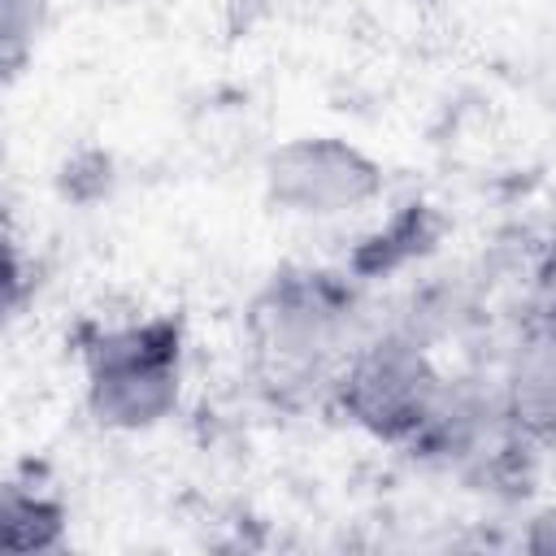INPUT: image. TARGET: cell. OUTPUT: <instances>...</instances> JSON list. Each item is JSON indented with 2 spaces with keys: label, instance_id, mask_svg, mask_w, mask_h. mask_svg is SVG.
<instances>
[{
  "label": "cell",
  "instance_id": "cell-1",
  "mask_svg": "<svg viewBox=\"0 0 556 556\" xmlns=\"http://www.w3.org/2000/svg\"><path fill=\"white\" fill-rule=\"evenodd\" d=\"M369 330L365 282L348 265L287 261L265 274L243 308V365L252 387L278 404L300 408L326 400L348 352Z\"/></svg>",
  "mask_w": 556,
  "mask_h": 556
},
{
  "label": "cell",
  "instance_id": "cell-2",
  "mask_svg": "<svg viewBox=\"0 0 556 556\" xmlns=\"http://www.w3.org/2000/svg\"><path fill=\"white\" fill-rule=\"evenodd\" d=\"M83 408L109 434H148L182 408L187 326L178 313L87 321L74 334Z\"/></svg>",
  "mask_w": 556,
  "mask_h": 556
},
{
  "label": "cell",
  "instance_id": "cell-3",
  "mask_svg": "<svg viewBox=\"0 0 556 556\" xmlns=\"http://www.w3.org/2000/svg\"><path fill=\"white\" fill-rule=\"evenodd\" d=\"M447 378L452 374L439 365L434 339L408 317H391L361 334L334 374L326 404L365 439L408 452L443 400Z\"/></svg>",
  "mask_w": 556,
  "mask_h": 556
},
{
  "label": "cell",
  "instance_id": "cell-4",
  "mask_svg": "<svg viewBox=\"0 0 556 556\" xmlns=\"http://www.w3.org/2000/svg\"><path fill=\"white\" fill-rule=\"evenodd\" d=\"M382 161L343 135H291L261 161V191L278 217L339 222L382 200Z\"/></svg>",
  "mask_w": 556,
  "mask_h": 556
},
{
  "label": "cell",
  "instance_id": "cell-5",
  "mask_svg": "<svg viewBox=\"0 0 556 556\" xmlns=\"http://www.w3.org/2000/svg\"><path fill=\"white\" fill-rule=\"evenodd\" d=\"M495 395L513 434L534 447L556 443V321L526 317L495 378Z\"/></svg>",
  "mask_w": 556,
  "mask_h": 556
},
{
  "label": "cell",
  "instance_id": "cell-6",
  "mask_svg": "<svg viewBox=\"0 0 556 556\" xmlns=\"http://www.w3.org/2000/svg\"><path fill=\"white\" fill-rule=\"evenodd\" d=\"M439 235H443L439 213L426 200H408V204L391 208L374 230H365L352 243V252L343 256V265L361 282H382V278L404 274L421 256H430L434 243H439Z\"/></svg>",
  "mask_w": 556,
  "mask_h": 556
},
{
  "label": "cell",
  "instance_id": "cell-7",
  "mask_svg": "<svg viewBox=\"0 0 556 556\" xmlns=\"http://www.w3.org/2000/svg\"><path fill=\"white\" fill-rule=\"evenodd\" d=\"M70 539L65 500L39 478H9L0 486V547L13 556H48Z\"/></svg>",
  "mask_w": 556,
  "mask_h": 556
},
{
  "label": "cell",
  "instance_id": "cell-8",
  "mask_svg": "<svg viewBox=\"0 0 556 556\" xmlns=\"http://www.w3.org/2000/svg\"><path fill=\"white\" fill-rule=\"evenodd\" d=\"M48 9L52 0H0V65L9 83L35 56V43L48 26Z\"/></svg>",
  "mask_w": 556,
  "mask_h": 556
},
{
  "label": "cell",
  "instance_id": "cell-9",
  "mask_svg": "<svg viewBox=\"0 0 556 556\" xmlns=\"http://www.w3.org/2000/svg\"><path fill=\"white\" fill-rule=\"evenodd\" d=\"M521 547L534 556H556V500L534 508L521 526Z\"/></svg>",
  "mask_w": 556,
  "mask_h": 556
},
{
  "label": "cell",
  "instance_id": "cell-10",
  "mask_svg": "<svg viewBox=\"0 0 556 556\" xmlns=\"http://www.w3.org/2000/svg\"><path fill=\"white\" fill-rule=\"evenodd\" d=\"M530 317L556 321V248L539 261L534 269V295H530Z\"/></svg>",
  "mask_w": 556,
  "mask_h": 556
}]
</instances>
